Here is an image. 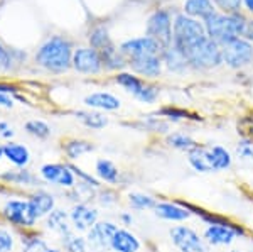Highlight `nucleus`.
<instances>
[{
	"instance_id": "obj_51",
	"label": "nucleus",
	"mask_w": 253,
	"mask_h": 252,
	"mask_svg": "<svg viewBox=\"0 0 253 252\" xmlns=\"http://www.w3.org/2000/svg\"><path fill=\"white\" fill-rule=\"evenodd\" d=\"M2 159H3V146L0 144V161H2Z\"/></svg>"
},
{
	"instance_id": "obj_42",
	"label": "nucleus",
	"mask_w": 253,
	"mask_h": 252,
	"mask_svg": "<svg viewBox=\"0 0 253 252\" xmlns=\"http://www.w3.org/2000/svg\"><path fill=\"white\" fill-rule=\"evenodd\" d=\"M213 3L223 10V14H236L242 9L243 0H213Z\"/></svg>"
},
{
	"instance_id": "obj_10",
	"label": "nucleus",
	"mask_w": 253,
	"mask_h": 252,
	"mask_svg": "<svg viewBox=\"0 0 253 252\" xmlns=\"http://www.w3.org/2000/svg\"><path fill=\"white\" fill-rule=\"evenodd\" d=\"M39 176L47 185L59 186L63 190L75 188L78 183L69 162H46L39 168Z\"/></svg>"
},
{
	"instance_id": "obj_6",
	"label": "nucleus",
	"mask_w": 253,
	"mask_h": 252,
	"mask_svg": "<svg viewBox=\"0 0 253 252\" xmlns=\"http://www.w3.org/2000/svg\"><path fill=\"white\" fill-rule=\"evenodd\" d=\"M0 218L14 225L15 229L22 230H31L38 223L31 210L29 200H20V198H10L3 203L2 210H0Z\"/></svg>"
},
{
	"instance_id": "obj_37",
	"label": "nucleus",
	"mask_w": 253,
	"mask_h": 252,
	"mask_svg": "<svg viewBox=\"0 0 253 252\" xmlns=\"http://www.w3.org/2000/svg\"><path fill=\"white\" fill-rule=\"evenodd\" d=\"M89 43H91V48L93 50H96L98 52L103 51L105 48L112 46V39H110L107 29H103V27H96L95 31L89 34Z\"/></svg>"
},
{
	"instance_id": "obj_22",
	"label": "nucleus",
	"mask_w": 253,
	"mask_h": 252,
	"mask_svg": "<svg viewBox=\"0 0 253 252\" xmlns=\"http://www.w3.org/2000/svg\"><path fill=\"white\" fill-rule=\"evenodd\" d=\"M112 252H138L142 249V242L132 230L120 227L112 239Z\"/></svg>"
},
{
	"instance_id": "obj_25",
	"label": "nucleus",
	"mask_w": 253,
	"mask_h": 252,
	"mask_svg": "<svg viewBox=\"0 0 253 252\" xmlns=\"http://www.w3.org/2000/svg\"><path fill=\"white\" fill-rule=\"evenodd\" d=\"M161 58H162V63L167 66V70H170L174 73H181V71H184L187 66H189L186 54L182 52V50H179L174 43L170 44V46H167V48L162 50Z\"/></svg>"
},
{
	"instance_id": "obj_21",
	"label": "nucleus",
	"mask_w": 253,
	"mask_h": 252,
	"mask_svg": "<svg viewBox=\"0 0 253 252\" xmlns=\"http://www.w3.org/2000/svg\"><path fill=\"white\" fill-rule=\"evenodd\" d=\"M84 105L89 107L91 110L98 112H115L122 107V101L118 97L108 92H95L84 97Z\"/></svg>"
},
{
	"instance_id": "obj_38",
	"label": "nucleus",
	"mask_w": 253,
	"mask_h": 252,
	"mask_svg": "<svg viewBox=\"0 0 253 252\" xmlns=\"http://www.w3.org/2000/svg\"><path fill=\"white\" fill-rule=\"evenodd\" d=\"M235 157L240 161H253V137H242L235 148Z\"/></svg>"
},
{
	"instance_id": "obj_13",
	"label": "nucleus",
	"mask_w": 253,
	"mask_h": 252,
	"mask_svg": "<svg viewBox=\"0 0 253 252\" xmlns=\"http://www.w3.org/2000/svg\"><path fill=\"white\" fill-rule=\"evenodd\" d=\"M69 220L76 234H86L100 220V210L91 203H75L69 208Z\"/></svg>"
},
{
	"instance_id": "obj_14",
	"label": "nucleus",
	"mask_w": 253,
	"mask_h": 252,
	"mask_svg": "<svg viewBox=\"0 0 253 252\" xmlns=\"http://www.w3.org/2000/svg\"><path fill=\"white\" fill-rule=\"evenodd\" d=\"M71 66L83 75H98L103 68L100 52L93 48H78L73 51Z\"/></svg>"
},
{
	"instance_id": "obj_4",
	"label": "nucleus",
	"mask_w": 253,
	"mask_h": 252,
	"mask_svg": "<svg viewBox=\"0 0 253 252\" xmlns=\"http://www.w3.org/2000/svg\"><path fill=\"white\" fill-rule=\"evenodd\" d=\"M189 66L194 70H213L223 63L221 46L211 38H203L182 50Z\"/></svg>"
},
{
	"instance_id": "obj_11",
	"label": "nucleus",
	"mask_w": 253,
	"mask_h": 252,
	"mask_svg": "<svg viewBox=\"0 0 253 252\" xmlns=\"http://www.w3.org/2000/svg\"><path fill=\"white\" fill-rule=\"evenodd\" d=\"M120 227L117 225L115 222L112 220H98L91 229L88 230L84 239L88 242V249L93 252H108L112 251L110 246H112V239L115 235L117 230Z\"/></svg>"
},
{
	"instance_id": "obj_46",
	"label": "nucleus",
	"mask_w": 253,
	"mask_h": 252,
	"mask_svg": "<svg viewBox=\"0 0 253 252\" xmlns=\"http://www.w3.org/2000/svg\"><path fill=\"white\" fill-rule=\"evenodd\" d=\"M118 220H120V223L125 227V229L126 227H132L133 223H135V218H133L132 212H122L120 215H118Z\"/></svg>"
},
{
	"instance_id": "obj_52",
	"label": "nucleus",
	"mask_w": 253,
	"mask_h": 252,
	"mask_svg": "<svg viewBox=\"0 0 253 252\" xmlns=\"http://www.w3.org/2000/svg\"><path fill=\"white\" fill-rule=\"evenodd\" d=\"M226 252H243V251H240V249H230V251H226Z\"/></svg>"
},
{
	"instance_id": "obj_39",
	"label": "nucleus",
	"mask_w": 253,
	"mask_h": 252,
	"mask_svg": "<svg viewBox=\"0 0 253 252\" xmlns=\"http://www.w3.org/2000/svg\"><path fill=\"white\" fill-rule=\"evenodd\" d=\"M69 166H71V169H73V173H75V176H76V180L81 181V183H84V185H89V186H93V188H101V183L98 181V178L95 176V174H91V173H86L84 169H81L80 166H76V164H71L69 162Z\"/></svg>"
},
{
	"instance_id": "obj_34",
	"label": "nucleus",
	"mask_w": 253,
	"mask_h": 252,
	"mask_svg": "<svg viewBox=\"0 0 253 252\" xmlns=\"http://www.w3.org/2000/svg\"><path fill=\"white\" fill-rule=\"evenodd\" d=\"M24 129H26V132L29 134V136L36 137V139H39V141L49 139L51 134H52L49 124H46L44 120H39V119H32L29 122H26Z\"/></svg>"
},
{
	"instance_id": "obj_17",
	"label": "nucleus",
	"mask_w": 253,
	"mask_h": 252,
	"mask_svg": "<svg viewBox=\"0 0 253 252\" xmlns=\"http://www.w3.org/2000/svg\"><path fill=\"white\" fill-rule=\"evenodd\" d=\"M162 58L161 54H145L128 59V66L135 75H140L144 78H159L162 73Z\"/></svg>"
},
{
	"instance_id": "obj_24",
	"label": "nucleus",
	"mask_w": 253,
	"mask_h": 252,
	"mask_svg": "<svg viewBox=\"0 0 253 252\" xmlns=\"http://www.w3.org/2000/svg\"><path fill=\"white\" fill-rule=\"evenodd\" d=\"M95 176L100 183H107L108 186H115L122 181V171L112 159L100 157L95 162Z\"/></svg>"
},
{
	"instance_id": "obj_50",
	"label": "nucleus",
	"mask_w": 253,
	"mask_h": 252,
	"mask_svg": "<svg viewBox=\"0 0 253 252\" xmlns=\"http://www.w3.org/2000/svg\"><path fill=\"white\" fill-rule=\"evenodd\" d=\"M243 3L247 5V9L253 14V0H243Z\"/></svg>"
},
{
	"instance_id": "obj_29",
	"label": "nucleus",
	"mask_w": 253,
	"mask_h": 252,
	"mask_svg": "<svg viewBox=\"0 0 253 252\" xmlns=\"http://www.w3.org/2000/svg\"><path fill=\"white\" fill-rule=\"evenodd\" d=\"M157 198L154 195L144 193V192H130L126 195V203L132 210L144 212V210H154L157 205Z\"/></svg>"
},
{
	"instance_id": "obj_35",
	"label": "nucleus",
	"mask_w": 253,
	"mask_h": 252,
	"mask_svg": "<svg viewBox=\"0 0 253 252\" xmlns=\"http://www.w3.org/2000/svg\"><path fill=\"white\" fill-rule=\"evenodd\" d=\"M95 200L103 208H110V206L117 205L118 200H120V195H118V192L113 186H101V188H98Z\"/></svg>"
},
{
	"instance_id": "obj_19",
	"label": "nucleus",
	"mask_w": 253,
	"mask_h": 252,
	"mask_svg": "<svg viewBox=\"0 0 253 252\" xmlns=\"http://www.w3.org/2000/svg\"><path fill=\"white\" fill-rule=\"evenodd\" d=\"M0 181L9 186H20V188H39L41 180L27 168H14L0 173Z\"/></svg>"
},
{
	"instance_id": "obj_27",
	"label": "nucleus",
	"mask_w": 253,
	"mask_h": 252,
	"mask_svg": "<svg viewBox=\"0 0 253 252\" xmlns=\"http://www.w3.org/2000/svg\"><path fill=\"white\" fill-rule=\"evenodd\" d=\"M216 12L213 0H186L184 3V14L194 19L206 20L210 15Z\"/></svg>"
},
{
	"instance_id": "obj_44",
	"label": "nucleus",
	"mask_w": 253,
	"mask_h": 252,
	"mask_svg": "<svg viewBox=\"0 0 253 252\" xmlns=\"http://www.w3.org/2000/svg\"><path fill=\"white\" fill-rule=\"evenodd\" d=\"M12 68V54L0 44V70H10Z\"/></svg>"
},
{
	"instance_id": "obj_12",
	"label": "nucleus",
	"mask_w": 253,
	"mask_h": 252,
	"mask_svg": "<svg viewBox=\"0 0 253 252\" xmlns=\"http://www.w3.org/2000/svg\"><path fill=\"white\" fill-rule=\"evenodd\" d=\"M147 32L152 39H156L162 50L172 44V22L167 10H156L147 22Z\"/></svg>"
},
{
	"instance_id": "obj_36",
	"label": "nucleus",
	"mask_w": 253,
	"mask_h": 252,
	"mask_svg": "<svg viewBox=\"0 0 253 252\" xmlns=\"http://www.w3.org/2000/svg\"><path fill=\"white\" fill-rule=\"evenodd\" d=\"M63 247L66 252H88V242L83 235L73 232L71 235H68L66 239H63Z\"/></svg>"
},
{
	"instance_id": "obj_1",
	"label": "nucleus",
	"mask_w": 253,
	"mask_h": 252,
	"mask_svg": "<svg viewBox=\"0 0 253 252\" xmlns=\"http://www.w3.org/2000/svg\"><path fill=\"white\" fill-rule=\"evenodd\" d=\"M187 164L196 173L210 174V173H223L231 169L235 156L226 148L219 144H196L189 152L186 154Z\"/></svg>"
},
{
	"instance_id": "obj_23",
	"label": "nucleus",
	"mask_w": 253,
	"mask_h": 252,
	"mask_svg": "<svg viewBox=\"0 0 253 252\" xmlns=\"http://www.w3.org/2000/svg\"><path fill=\"white\" fill-rule=\"evenodd\" d=\"M3 157L15 168H27L31 162V151L22 142L7 141L3 144Z\"/></svg>"
},
{
	"instance_id": "obj_48",
	"label": "nucleus",
	"mask_w": 253,
	"mask_h": 252,
	"mask_svg": "<svg viewBox=\"0 0 253 252\" xmlns=\"http://www.w3.org/2000/svg\"><path fill=\"white\" fill-rule=\"evenodd\" d=\"M245 39H248L250 43H253V22H248L247 32H245Z\"/></svg>"
},
{
	"instance_id": "obj_30",
	"label": "nucleus",
	"mask_w": 253,
	"mask_h": 252,
	"mask_svg": "<svg viewBox=\"0 0 253 252\" xmlns=\"http://www.w3.org/2000/svg\"><path fill=\"white\" fill-rule=\"evenodd\" d=\"M115 83L120 85L122 88H125L128 93H132L133 97H137L142 88H144L145 81L142 80L140 76H137L135 73L120 71V73H117V76H115Z\"/></svg>"
},
{
	"instance_id": "obj_32",
	"label": "nucleus",
	"mask_w": 253,
	"mask_h": 252,
	"mask_svg": "<svg viewBox=\"0 0 253 252\" xmlns=\"http://www.w3.org/2000/svg\"><path fill=\"white\" fill-rule=\"evenodd\" d=\"M166 144L169 146L170 149H174V151H181L187 154L198 142L186 132H172V134H167Z\"/></svg>"
},
{
	"instance_id": "obj_16",
	"label": "nucleus",
	"mask_w": 253,
	"mask_h": 252,
	"mask_svg": "<svg viewBox=\"0 0 253 252\" xmlns=\"http://www.w3.org/2000/svg\"><path fill=\"white\" fill-rule=\"evenodd\" d=\"M120 51H122V54L130 59V58H137V56H145V54H161L162 46L156 39L150 38V36H144V38L128 39V41H125V43H122Z\"/></svg>"
},
{
	"instance_id": "obj_40",
	"label": "nucleus",
	"mask_w": 253,
	"mask_h": 252,
	"mask_svg": "<svg viewBox=\"0 0 253 252\" xmlns=\"http://www.w3.org/2000/svg\"><path fill=\"white\" fill-rule=\"evenodd\" d=\"M159 93H161L159 87H156V85H152V83H145L144 88H142L135 99L138 101H142V103H154V101L159 99Z\"/></svg>"
},
{
	"instance_id": "obj_41",
	"label": "nucleus",
	"mask_w": 253,
	"mask_h": 252,
	"mask_svg": "<svg viewBox=\"0 0 253 252\" xmlns=\"http://www.w3.org/2000/svg\"><path fill=\"white\" fill-rule=\"evenodd\" d=\"M161 115L164 117V119H167V120H174V122L189 119V117H187L189 113H187L186 110H182V108H177V107H164V108H161Z\"/></svg>"
},
{
	"instance_id": "obj_7",
	"label": "nucleus",
	"mask_w": 253,
	"mask_h": 252,
	"mask_svg": "<svg viewBox=\"0 0 253 252\" xmlns=\"http://www.w3.org/2000/svg\"><path fill=\"white\" fill-rule=\"evenodd\" d=\"M203 237H205V241L210 247H230L236 239L250 237V230L240 222H236L235 225L213 223V225L205 227Z\"/></svg>"
},
{
	"instance_id": "obj_33",
	"label": "nucleus",
	"mask_w": 253,
	"mask_h": 252,
	"mask_svg": "<svg viewBox=\"0 0 253 252\" xmlns=\"http://www.w3.org/2000/svg\"><path fill=\"white\" fill-rule=\"evenodd\" d=\"M22 252H61V249L51 246L41 235H26V239H22Z\"/></svg>"
},
{
	"instance_id": "obj_26",
	"label": "nucleus",
	"mask_w": 253,
	"mask_h": 252,
	"mask_svg": "<svg viewBox=\"0 0 253 252\" xmlns=\"http://www.w3.org/2000/svg\"><path fill=\"white\" fill-rule=\"evenodd\" d=\"M63 151L69 161H76V159H80L81 156H84V154L95 151V144L84 139L71 137V139H66L63 142Z\"/></svg>"
},
{
	"instance_id": "obj_9",
	"label": "nucleus",
	"mask_w": 253,
	"mask_h": 252,
	"mask_svg": "<svg viewBox=\"0 0 253 252\" xmlns=\"http://www.w3.org/2000/svg\"><path fill=\"white\" fill-rule=\"evenodd\" d=\"M169 237L179 252H210L203 234L189 225H174L169 230Z\"/></svg>"
},
{
	"instance_id": "obj_8",
	"label": "nucleus",
	"mask_w": 253,
	"mask_h": 252,
	"mask_svg": "<svg viewBox=\"0 0 253 252\" xmlns=\"http://www.w3.org/2000/svg\"><path fill=\"white\" fill-rule=\"evenodd\" d=\"M223 63L231 70H242L253 63V43L245 38H236L221 46Z\"/></svg>"
},
{
	"instance_id": "obj_2",
	"label": "nucleus",
	"mask_w": 253,
	"mask_h": 252,
	"mask_svg": "<svg viewBox=\"0 0 253 252\" xmlns=\"http://www.w3.org/2000/svg\"><path fill=\"white\" fill-rule=\"evenodd\" d=\"M247 27L248 20L240 12H236V14H218V12H214L213 15H210L205 20L206 36L216 41L219 46H224L230 41L245 36Z\"/></svg>"
},
{
	"instance_id": "obj_31",
	"label": "nucleus",
	"mask_w": 253,
	"mask_h": 252,
	"mask_svg": "<svg viewBox=\"0 0 253 252\" xmlns=\"http://www.w3.org/2000/svg\"><path fill=\"white\" fill-rule=\"evenodd\" d=\"M100 56H101V61H103V66L112 71L122 70L125 64H128L125 59V56L122 54V51H118L113 44L108 48H105L103 51H100Z\"/></svg>"
},
{
	"instance_id": "obj_43",
	"label": "nucleus",
	"mask_w": 253,
	"mask_h": 252,
	"mask_svg": "<svg viewBox=\"0 0 253 252\" xmlns=\"http://www.w3.org/2000/svg\"><path fill=\"white\" fill-rule=\"evenodd\" d=\"M14 235L7 229H0V252H12L14 251Z\"/></svg>"
},
{
	"instance_id": "obj_3",
	"label": "nucleus",
	"mask_w": 253,
	"mask_h": 252,
	"mask_svg": "<svg viewBox=\"0 0 253 252\" xmlns=\"http://www.w3.org/2000/svg\"><path fill=\"white\" fill-rule=\"evenodd\" d=\"M73 50L69 41L59 36L47 39L36 52V63L52 73H64L71 68Z\"/></svg>"
},
{
	"instance_id": "obj_45",
	"label": "nucleus",
	"mask_w": 253,
	"mask_h": 252,
	"mask_svg": "<svg viewBox=\"0 0 253 252\" xmlns=\"http://www.w3.org/2000/svg\"><path fill=\"white\" fill-rule=\"evenodd\" d=\"M14 129H12V125L10 124H7V122H0V137L2 139H7V141H10L12 137H14Z\"/></svg>"
},
{
	"instance_id": "obj_47",
	"label": "nucleus",
	"mask_w": 253,
	"mask_h": 252,
	"mask_svg": "<svg viewBox=\"0 0 253 252\" xmlns=\"http://www.w3.org/2000/svg\"><path fill=\"white\" fill-rule=\"evenodd\" d=\"M0 107H3V108L14 107V99H12L9 93H0Z\"/></svg>"
},
{
	"instance_id": "obj_5",
	"label": "nucleus",
	"mask_w": 253,
	"mask_h": 252,
	"mask_svg": "<svg viewBox=\"0 0 253 252\" xmlns=\"http://www.w3.org/2000/svg\"><path fill=\"white\" fill-rule=\"evenodd\" d=\"M206 38L205 24H201L198 19L189 17L186 14L175 15L172 22V43L179 50L191 46L196 41Z\"/></svg>"
},
{
	"instance_id": "obj_18",
	"label": "nucleus",
	"mask_w": 253,
	"mask_h": 252,
	"mask_svg": "<svg viewBox=\"0 0 253 252\" xmlns=\"http://www.w3.org/2000/svg\"><path fill=\"white\" fill-rule=\"evenodd\" d=\"M29 205H31V210L34 213L36 220H42L46 218L52 210L56 208V197L54 193L47 192V190H42V188H36L29 197Z\"/></svg>"
},
{
	"instance_id": "obj_49",
	"label": "nucleus",
	"mask_w": 253,
	"mask_h": 252,
	"mask_svg": "<svg viewBox=\"0 0 253 252\" xmlns=\"http://www.w3.org/2000/svg\"><path fill=\"white\" fill-rule=\"evenodd\" d=\"M15 92V88L14 87H10V85H3V83H0V93H14Z\"/></svg>"
},
{
	"instance_id": "obj_28",
	"label": "nucleus",
	"mask_w": 253,
	"mask_h": 252,
	"mask_svg": "<svg viewBox=\"0 0 253 252\" xmlns=\"http://www.w3.org/2000/svg\"><path fill=\"white\" fill-rule=\"evenodd\" d=\"M75 115L84 127L91 129V131H100V129H105L108 125L107 115L98 110H78Z\"/></svg>"
},
{
	"instance_id": "obj_20",
	"label": "nucleus",
	"mask_w": 253,
	"mask_h": 252,
	"mask_svg": "<svg viewBox=\"0 0 253 252\" xmlns=\"http://www.w3.org/2000/svg\"><path fill=\"white\" fill-rule=\"evenodd\" d=\"M44 227H46V230H49V232L58 235L61 241L75 232L71 225V220H69V212H66V210H63V208L52 210V212L44 218Z\"/></svg>"
},
{
	"instance_id": "obj_15",
	"label": "nucleus",
	"mask_w": 253,
	"mask_h": 252,
	"mask_svg": "<svg viewBox=\"0 0 253 252\" xmlns=\"http://www.w3.org/2000/svg\"><path fill=\"white\" fill-rule=\"evenodd\" d=\"M152 212L161 220L172 222V223H182L193 217V213L179 200H159Z\"/></svg>"
}]
</instances>
